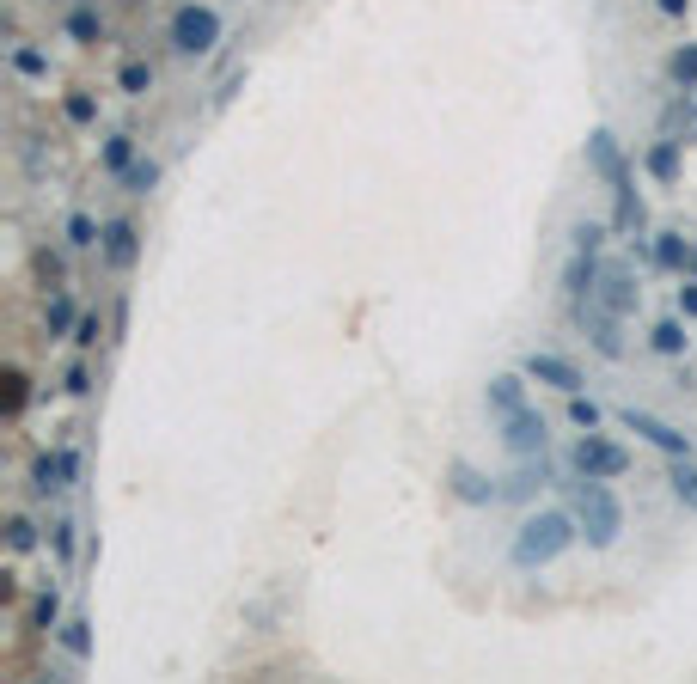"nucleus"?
I'll list each match as a JSON object with an SVG mask.
<instances>
[{
	"mask_svg": "<svg viewBox=\"0 0 697 684\" xmlns=\"http://www.w3.org/2000/svg\"><path fill=\"white\" fill-rule=\"evenodd\" d=\"M165 43H172L184 61L214 56V43H221V13H214L208 0H184V6L172 13V25H165Z\"/></svg>",
	"mask_w": 697,
	"mask_h": 684,
	"instance_id": "39448f33",
	"label": "nucleus"
},
{
	"mask_svg": "<svg viewBox=\"0 0 697 684\" xmlns=\"http://www.w3.org/2000/svg\"><path fill=\"white\" fill-rule=\"evenodd\" d=\"M667 80L673 86H697V43H679L667 56Z\"/></svg>",
	"mask_w": 697,
	"mask_h": 684,
	"instance_id": "c85d7f7f",
	"label": "nucleus"
},
{
	"mask_svg": "<svg viewBox=\"0 0 697 684\" xmlns=\"http://www.w3.org/2000/svg\"><path fill=\"white\" fill-rule=\"evenodd\" d=\"M62 391H68V398H86V391H92V373H86V367L74 361V367L62 373Z\"/></svg>",
	"mask_w": 697,
	"mask_h": 684,
	"instance_id": "c9c22d12",
	"label": "nucleus"
},
{
	"mask_svg": "<svg viewBox=\"0 0 697 684\" xmlns=\"http://www.w3.org/2000/svg\"><path fill=\"white\" fill-rule=\"evenodd\" d=\"M661 135L679 147H697V86H679L673 98L661 104Z\"/></svg>",
	"mask_w": 697,
	"mask_h": 684,
	"instance_id": "ddd939ff",
	"label": "nucleus"
},
{
	"mask_svg": "<svg viewBox=\"0 0 697 684\" xmlns=\"http://www.w3.org/2000/svg\"><path fill=\"white\" fill-rule=\"evenodd\" d=\"M667 489H673V502H685L697 513V464L692 459H673V464H667Z\"/></svg>",
	"mask_w": 697,
	"mask_h": 684,
	"instance_id": "a878e982",
	"label": "nucleus"
},
{
	"mask_svg": "<svg viewBox=\"0 0 697 684\" xmlns=\"http://www.w3.org/2000/svg\"><path fill=\"white\" fill-rule=\"evenodd\" d=\"M520 373H526V379H538V385H551V391H563V398H569V391H581L575 361H563L557 348H526V355H520Z\"/></svg>",
	"mask_w": 697,
	"mask_h": 684,
	"instance_id": "f8f14e48",
	"label": "nucleus"
},
{
	"mask_svg": "<svg viewBox=\"0 0 697 684\" xmlns=\"http://www.w3.org/2000/svg\"><path fill=\"white\" fill-rule=\"evenodd\" d=\"M62 37H68V43H80V49H92V43L110 37V19H104L99 6H74V13L62 19Z\"/></svg>",
	"mask_w": 697,
	"mask_h": 684,
	"instance_id": "f3484780",
	"label": "nucleus"
},
{
	"mask_svg": "<svg viewBox=\"0 0 697 684\" xmlns=\"http://www.w3.org/2000/svg\"><path fill=\"white\" fill-rule=\"evenodd\" d=\"M679 312L697 318V275H692V282H679Z\"/></svg>",
	"mask_w": 697,
	"mask_h": 684,
	"instance_id": "4c0bfd02",
	"label": "nucleus"
},
{
	"mask_svg": "<svg viewBox=\"0 0 697 684\" xmlns=\"http://www.w3.org/2000/svg\"><path fill=\"white\" fill-rule=\"evenodd\" d=\"M62 110H68V122H80V129H86V122H99V98H92V92H68Z\"/></svg>",
	"mask_w": 697,
	"mask_h": 684,
	"instance_id": "72a5a7b5",
	"label": "nucleus"
},
{
	"mask_svg": "<svg viewBox=\"0 0 697 684\" xmlns=\"http://www.w3.org/2000/svg\"><path fill=\"white\" fill-rule=\"evenodd\" d=\"M37 550V520L31 513H13L6 520V556H31Z\"/></svg>",
	"mask_w": 697,
	"mask_h": 684,
	"instance_id": "bb28decb",
	"label": "nucleus"
},
{
	"mask_svg": "<svg viewBox=\"0 0 697 684\" xmlns=\"http://www.w3.org/2000/svg\"><path fill=\"white\" fill-rule=\"evenodd\" d=\"M74 477H80V452H74V446H49V452L31 459V477H25V483H31L37 502H56V495L74 489Z\"/></svg>",
	"mask_w": 697,
	"mask_h": 684,
	"instance_id": "1a4fd4ad",
	"label": "nucleus"
},
{
	"mask_svg": "<svg viewBox=\"0 0 697 684\" xmlns=\"http://www.w3.org/2000/svg\"><path fill=\"white\" fill-rule=\"evenodd\" d=\"M56 648H62L68 660H86V654H92V624H86L80 611H74V617H62V624H56Z\"/></svg>",
	"mask_w": 697,
	"mask_h": 684,
	"instance_id": "4be33fe9",
	"label": "nucleus"
},
{
	"mask_svg": "<svg viewBox=\"0 0 697 684\" xmlns=\"http://www.w3.org/2000/svg\"><path fill=\"white\" fill-rule=\"evenodd\" d=\"M575 538H581V525H575L569 507H545V513H526V520H520V532H514V544H508V563L520 568V575H533V568H551Z\"/></svg>",
	"mask_w": 697,
	"mask_h": 684,
	"instance_id": "7ed1b4c3",
	"label": "nucleus"
},
{
	"mask_svg": "<svg viewBox=\"0 0 697 684\" xmlns=\"http://www.w3.org/2000/svg\"><path fill=\"white\" fill-rule=\"evenodd\" d=\"M6 385H13V391H6V416H19V409H25V373H13Z\"/></svg>",
	"mask_w": 697,
	"mask_h": 684,
	"instance_id": "e433bc0d",
	"label": "nucleus"
},
{
	"mask_svg": "<svg viewBox=\"0 0 697 684\" xmlns=\"http://www.w3.org/2000/svg\"><path fill=\"white\" fill-rule=\"evenodd\" d=\"M153 183H160V160H153V153H141V160H135L123 178H117V190H123V196H147Z\"/></svg>",
	"mask_w": 697,
	"mask_h": 684,
	"instance_id": "393cba45",
	"label": "nucleus"
},
{
	"mask_svg": "<svg viewBox=\"0 0 697 684\" xmlns=\"http://www.w3.org/2000/svg\"><path fill=\"white\" fill-rule=\"evenodd\" d=\"M49 550H56V563H74V520H68V513H56V520H49Z\"/></svg>",
	"mask_w": 697,
	"mask_h": 684,
	"instance_id": "c756f323",
	"label": "nucleus"
},
{
	"mask_svg": "<svg viewBox=\"0 0 697 684\" xmlns=\"http://www.w3.org/2000/svg\"><path fill=\"white\" fill-rule=\"evenodd\" d=\"M37 282L43 287H68V257L62 251H49V244L37 251Z\"/></svg>",
	"mask_w": 697,
	"mask_h": 684,
	"instance_id": "7c9ffc66",
	"label": "nucleus"
},
{
	"mask_svg": "<svg viewBox=\"0 0 697 684\" xmlns=\"http://www.w3.org/2000/svg\"><path fill=\"white\" fill-rule=\"evenodd\" d=\"M569 318L581 324V337L594 342V355H606V361H624V355H630V342H624V318H618L612 306H599L594 294H588L581 306H569Z\"/></svg>",
	"mask_w": 697,
	"mask_h": 684,
	"instance_id": "0eeeda50",
	"label": "nucleus"
},
{
	"mask_svg": "<svg viewBox=\"0 0 697 684\" xmlns=\"http://www.w3.org/2000/svg\"><path fill=\"white\" fill-rule=\"evenodd\" d=\"M569 464H575V477H606V483H612V477L630 471V452H624L618 440H606L599 428H581L575 446H569Z\"/></svg>",
	"mask_w": 697,
	"mask_h": 684,
	"instance_id": "423d86ee",
	"label": "nucleus"
},
{
	"mask_svg": "<svg viewBox=\"0 0 697 684\" xmlns=\"http://www.w3.org/2000/svg\"><path fill=\"white\" fill-rule=\"evenodd\" d=\"M135 160H141V141H135L129 129H110V135H104V141H99V171H104V178H110V183L123 178V171H129V165H135Z\"/></svg>",
	"mask_w": 697,
	"mask_h": 684,
	"instance_id": "dca6fc26",
	"label": "nucleus"
},
{
	"mask_svg": "<svg viewBox=\"0 0 697 684\" xmlns=\"http://www.w3.org/2000/svg\"><path fill=\"white\" fill-rule=\"evenodd\" d=\"M453 495L459 502H472V507H495V502H508V489L490 483V477H477L465 459H453Z\"/></svg>",
	"mask_w": 697,
	"mask_h": 684,
	"instance_id": "2eb2a0df",
	"label": "nucleus"
},
{
	"mask_svg": "<svg viewBox=\"0 0 697 684\" xmlns=\"http://www.w3.org/2000/svg\"><path fill=\"white\" fill-rule=\"evenodd\" d=\"M594 282H599V251H581V244H575L569 263H563V300L581 306L588 294H594Z\"/></svg>",
	"mask_w": 697,
	"mask_h": 684,
	"instance_id": "4468645a",
	"label": "nucleus"
},
{
	"mask_svg": "<svg viewBox=\"0 0 697 684\" xmlns=\"http://www.w3.org/2000/svg\"><path fill=\"white\" fill-rule=\"evenodd\" d=\"M569 422H575V428H599V422H606V409H599L594 398H581V391H569Z\"/></svg>",
	"mask_w": 697,
	"mask_h": 684,
	"instance_id": "473e14b6",
	"label": "nucleus"
},
{
	"mask_svg": "<svg viewBox=\"0 0 697 684\" xmlns=\"http://www.w3.org/2000/svg\"><path fill=\"white\" fill-rule=\"evenodd\" d=\"M569 513H575V525H581L588 550H612V544L624 538V502L612 495L606 477H575L569 483Z\"/></svg>",
	"mask_w": 697,
	"mask_h": 684,
	"instance_id": "20e7f679",
	"label": "nucleus"
},
{
	"mask_svg": "<svg viewBox=\"0 0 697 684\" xmlns=\"http://www.w3.org/2000/svg\"><path fill=\"white\" fill-rule=\"evenodd\" d=\"M588 171H594L606 190H612V233H624V239H642V196H636V171H630V160H624V147H618V135L612 129H594L588 135Z\"/></svg>",
	"mask_w": 697,
	"mask_h": 684,
	"instance_id": "f03ea898",
	"label": "nucleus"
},
{
	"mask_svg": "<svg viewBox=\"0 0 697 684\" xmlns=\"http://www.w3.org/2000/svg\"><path fill=\"white\" fill-rule=\"evenodd\" d=\"M484 409H490L495 440L508 446V459H545L551 452V434H545V416H538L533 391H526V373H495L484 385Z\"/></svg>",
	"mask_w": 697,
	"mask_h": 684,
	"instance_id": "f257e3e1",
	"label": "nucleus"
},
{
	"mask_svg": "<svg viewBox=\"0 0 697 684\" xmlns=\"http://www.w3.org/2000/svg\"><path fill=\"white\" fill-rule=\"evenodd\" d=\"M685 312H679V318H661L655 330H649V348H655V355H667V361H685Z\"/></svg>",
	"mask_w": 697,
	"mask_h": 684,
	"instance_id": "412c9836",
	"label": "nucleus"
},
{
	"mask_svg": "<svg viewBox=\"0 0 697 684\" xmlns=\"http://www.w3.org/2000/svg\"><path fill=\"white\" fill-rule=\"evenodd\" d=\"M661 6V19H685V13H692V0H655Z\"/></svg>",
	"mask_w": 697,
	"mask_h": 684,
	"instance_id": "58836bf2",
	"label": "nucleus"
},
{
	"mask_svg": "<svg viewBox=\"0 0 697 684\" xmlns=\"http://www.w3.org/2000/svg\"><path fill=\"white\" fill-rule=\"evenodd\" d=\"M99 257H104V269H135V257H141V226L129 221V214H110L104 221V239H99Z\"/></svg>",
	"mask_w": 697,
	"mask_h": 684,
	"instance_id": "9b49d317",
	"label": "nucleus"
},
{
	"mask_svg": "<svg viewBox=\"0 0 697 684\" xmlns=\"http://www.w3.org/2000/svg\"><path fill=\"white\" fill-rule=\"evenodd\" d=\"M618 422L630 428V434H642V440L655 446V452H667V459H697V440L685 434V428L661 422L655 409H636V403H624V409H618Z\"/></svg>",
	"mask_w": 697,
	"mask_h": 684,
	"instance_id": "6e6552de",
	"label": "nucleus"
},
{
	"mask_svg": "<svg viewBox=\"0 0 697 684\" xmlns=\"http://www.w3.org/2000/svg\"><path fill=\"white\" fill-rule=\"evenodd\" d=\"M117 92H123V98H147V92H153V67H147V61H123V67H117Z\"/></svg>",
	"mask_w": 697,
	"mask_h": 684,
	"instance_id": "cd10ccee",
	"label": "nucleus"
},
{
	"mask_svg": "<svg viewBox=\"0 0 697 684\" xmlns=\"http://www.w3.org/2000/svg\"><path fill=\"white\" fill-rule=\"evenodd\" d=\"M99 239H104V221H92L86 208H74V214H68V226H62V244H68V251H92Z\"/></svg>",
	"mask_w": 697,
	"mask_h": 684,
	"instance_id": "5701e85b",
	"label": "nucleus"
},
{
	"mask_svg": "<svg viewBox=\"0 0 697 684\" xmlns=\"http://www.w3.org/2000/svg\"><path fill=\"white\" fill-rule=\"evenodd\" d=\"M68 617L62 605V586H43L37 599H31V611H25V629H37V636H56V624Z\"/></svg>",
	"mask_w": 697,
	"mask_h": 684,
	"instance_id": "6ab92c4d",
	"label": "nucleus"
},
{
	"mask_svg": "<svg viewBox=\"0 0 697 684\" xmlns=\"http://www.w3.org/2000/svg\"><path fill=\"white\" fill-rule=\"evenodd\" d=\"M74 324H80V306L68 287H49V300H43V330L49 337H74Z\"/></svg>",
	"mask_w": 697,
	"mask_h": 684,
	"instance_id": "a211bd4d",
	"label": "nucleus"
},
{
	"mask_svg": "<svg viewBox=\"0 0 697 684\" xmlns=\"http://www.w3.org/2000/svg\"><path fill=\"white\" fill-rule=\"evenodd\" d=\"M575 244H581V251H599V244H606V226L599 221H575V233H569Z\"/></svg>",
	"mask_w": 697,
	"mask_h": 684,
	"instance_id": "f704fd0d",
	"label": "nucleus"
},
{
	"mask_svg": "<svg viewBox=\"0 0 697 684\" xmlns=\"http://www.w3.org/2000/svg\"><path fill=\"white\" fill-rule=\"evenodd\" d=\"M642 165H649V178H655V183H667V190H673V183H679V141L655 135V147L642 153Z\"/></svg>",
	"mask_w": 697,
	"mask_h": 684,
	"instance_id": "aec40b11",
	"label": "nucleus"
},
{
	"mask_svg": "<svg viewBox=\"0 0 697 684\" xmlns=\"http://www.w3.org/2000/svg\"><path fill=\"white\" fill-rule=\"evenodd\" d=\"M99 337H104V318L99 312H80V324H74V348H80V355H92V348H99Z\"/></svg>",
	"mask_w": 697,
	"mask_h": 684,
	"instance_id": "2f4dec72",
	"label": "nucleus"
},
{
	"mask_svg": "<svg viewBox=\"0 0 697 684\" xmlns=\"http://www.w3.org/2000/svg\"><path fill=\"white\" fill-rule=\"evenodd\" d=\"M594 300L612 306L618 318H630L636 306H642V287H636V269L624 257H599V282H594Z\"/></svg>",
	"mask_w": 697,
	"mask_h": 684,
	"instance_id": "9d476101",
	"label": "nucleus"
},
{
	"mask_svg": "<svg viewBox=\"0 0 697 684\" xmlns=\"http://www.w3.org/2000/svg\"><path fill=\"white\" fill-rule=\"evenodd\" d=\"M6 61H13V74H19V80H49V56H43L37 43H13V49H6Z\"/></svg>",
	"mask_w": 697,
	"mask_h": 684,
	"instance_id": "b1692460",
	"label": "nucleus"
}]
</instances>
